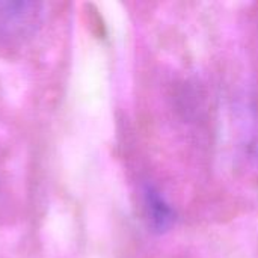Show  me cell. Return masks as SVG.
<instances>
[{
    "label": "cell",
    "mask_w": 258,
    "mask_h": 258,
    "mask_svg": "<svg viewBox=\"0 0 258 258\" xmlns=\"http://www.w3.org/2000/svg\"><path fill=\"white\" fill-rule=\"evenodd\" d=\"M42 20V3L0 2V44H15L30 38Z\"/></svg>",
    "instance_id": "cell-1"
},
{
    "label": "cell",
    "mask_w": 258,
    "mask_h": 258,
    "mask_svg": "<svg viewBox=\"0 0 258 258\" xmlns=\"http://www.w3.org/2000/svg\"><path fill=\"white\" fill-rule=\"evenodd\" d=\"M144 209L148 225L157 233L166 231L175 219L174 210L166 204L163 197L150 186L144 192Z\"/></svg>",
    "instance_id": "cell-2"
}]
</instances>
